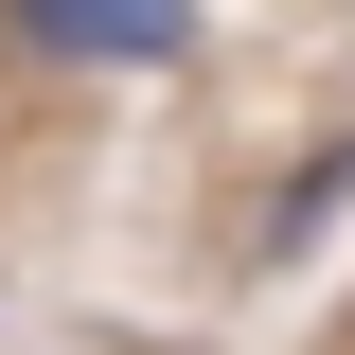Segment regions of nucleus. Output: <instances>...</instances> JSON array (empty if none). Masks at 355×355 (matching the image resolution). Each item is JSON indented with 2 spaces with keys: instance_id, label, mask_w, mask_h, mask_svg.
<instances>
[{
  "instance_id": "obj_1",
  "label": "nucleus",
  "mask_w": 355,
  "mask_h": 355,
  "mask_svg": "<svg viewBox=\"0 0 355 355\" xmlns=\"http://www.w3.org/2000/svg\"><path fill=\"white\" fill-rule=\"evenodd\" d=\"M18 53H53V71H178L196 18L178 0H53V18H18Z\"/></svg>"
}]
</instances>
